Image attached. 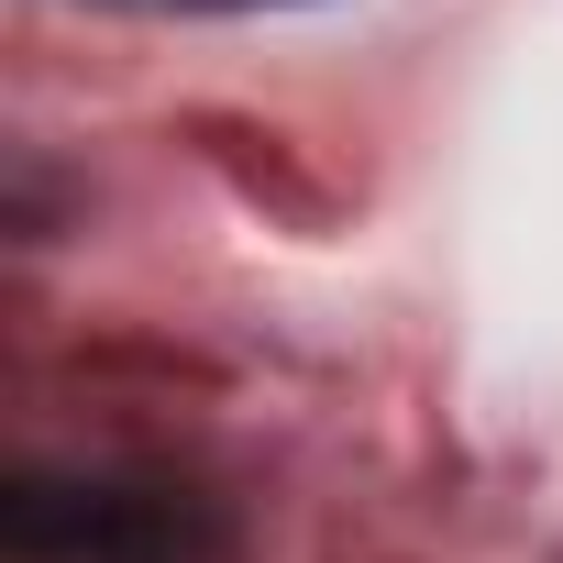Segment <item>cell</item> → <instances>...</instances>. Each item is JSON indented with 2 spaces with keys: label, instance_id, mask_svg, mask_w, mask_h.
<instances>
[{
  "label": "cell",
  "instance_id": "1",
  "mask_svg": "<svg viewBox=\"0 0 563 563\" xmlns=\"http://www.w3.org/2000/svg\"><path fill=\"white\" fill-rule=\"evenodd\" d=\"M0 541H12V563H221L232 519H221V497H199L177 475L23 464L0 486Z\"/></svg>",
  "mask_w": 563,
  "mask_h": 563
},
{
  "label": "cell",
  "instance_id": "2",
  "mask_svg": "<svg viewBox=\"0 0 563 563\" xmlns=\"http://www.w3.org/2000/svg\"><path fill=\"white\" fill-rule=\"evenodd\" d=\"M122 12H299V0H122Z\"/></svg>",
  "mask_w": 563,
  "mask_h": 563
}]
</instances>
